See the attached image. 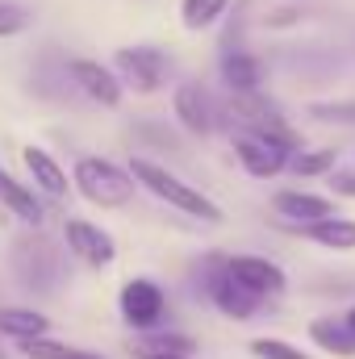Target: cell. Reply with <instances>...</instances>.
I'll return each instance as SVG.
<instances>
[{"instance_id":"cell-16","label":"cell","mask_w":355,"mask_h":359,"mask_svg":"<svg viewBox=\"0 0 355 359\" xmlns=\"http://www.w3.org/2000/svg\"><path fill=\"white\" fill-rule=\"evenodd\" d=\"M309 339H314L318 347H326L330 355L355 359V330L347 326V322H335V318H318V322L309 326Z\"/></svg>"},{"instance_id":"cell-14","label":"cell","mask_w":355,"mask_h":359,"mask_svg":"<svg viewBox=\"0 0 355 359\" xmlns=\"http://www.w3.org/2000/svg\"><path fill=\"white\" fill-rule=\"evenodd\" d=\"M222 80L230 84L234 96H255V92H260V80H264V63H260L255 55L234 50V55L222 59Z\"/></svg>"},{"instance_id":"cell-2","label":"cell","mask_w":355,"mask_h":359,"mask_svg":"<svg viewBox=\"0 0 355 359\" xmlns=\"http://www.w3.org/2000/svg\"><path fill=\"white\" fill-rule=\"evenodd\" d=\"M72 180H76L80 196L92 201V205H100V209H117V205H126V201L134 196V188H138L130 172H121L117 163L96 159V155L80 159V163H76V172H72Z\"/></svg>"},{"instance_id":"cell-12","label":"cell","mask_w":355,"mask_h":359,"mask_svg":"<svg viewBox=\"0 0 355 359\" xmlns=\"http://www.w3.org/2000/svg\"><path fill=\"white\" fill-rule=\"evenodd\" d=\"M276 213H280L284 222L314 226V222L335 217V205H330L326 196H314V192H276Z\"/></svg>"},{"instance_id":"cell-29","label":"cell","mask_w":355,"mask_h":359,"mask_svg":"<svg viewBox=\"0 0 355 359\" xmlns=\"http://www.w3.org/2000/svg\"><path fill=\"white\" fill-rule=\"evenodd\" d=\"M67 359H100V355H92V351H72Z\"/></svg>"},{"instance_id":"cell-24","label":"cell","mask_w":355,"mask_h":359,"mask_svg":"<svg viewBox=\"0 0 355 359\" xmlns=\"http://www.w3.org/2000/svg\"><path fill=\"white\" fill-rule=\"evenodd\" d=\"M76 351V347H67V343H55V339H29V343H21V355L25 359H67Z\"/></svg>"},{"instance_id":"cell-8","label":"cell","mask_w":355,"mask_h":359,"mask_svg":"<svg viewBox=\"0 0 355 359\" xmlns=\"http://www.w3.org/2000/svg\"><path fill=\"white\" fill-rule=\"evenodd\" d=\"M63 238H67V251H72L80 264H88V268H109V264L117 259L113 238H109L100 226H92V222H67Z\"/></svg>"},{"instance_id":"cell-15","label":"cell","mask_w":355,"mask_h":359,"mask_svg":"<svg viewBox=\"0 0 355 359\" xmlns=\"http://www.w3.org/2000/svg\"><path fill=\"white\" fill-rule=\"evenodd\" d=\"M21 159H25V172L34 176V184H38L46 196H63V192H67V176H63V168H59L46 151L25 147V151H21Z\"/></svg>"},{"instance_id":"cell-3","label":"cell","mask_w":355,"mask_h":359,"mask_svg":"<svg viewBox=\"0 0 355 359\" xmlns=\"http://www.w3.org/2000/svg\"><path fill=\"white\" fill-rule=\"evenodd\" d=\"M230 117L243 126V134H255V138H272V142H280V147H297V134L284 126V117L276 113V104H267L260 100V92L255 96H230Z\"/></svg>"},{"instance_id":"cell-20","label":"cell","mask_w":355,"mask_h":359,"mask_svg":"<svg viewBox=\"0 0 355 359\" xmlns=\"http://www.w3.org/2000/svg\"><path fill=\"white\" fill-rule=\"evenodd\" d=\"M226 8H230V0H180V21H184V29H209Z\"/></svg>"},{"instance_id":"cell-22","label":"cell","mask_w":355,"mask_h":359,"mask_svg":"<svg viewBox=\"0 0 355 359\" xmlns=\"http://www.w3.org/2000/svg\"><path fill=\"white\" fill-rule=\"evenodd\" d=\"M330 168H335V151L330 147L326 151H301V155H293V172L297 176H322Z\"/></svg>"},{"instance_id":"cell-11","label":"cell","mask_w":355,"mask_h":359,"mask_svg":"<svg viewBox=\"0 0 355 359\" xmlns=\"http://www.w3.org/2000/svg\"><path fill=\"white\" fill-rule=\"evenodd\" d=\"M67 76H72V84L92 96V100H100V104H117L121 100V80L109 72V67H100V63H92V59H72V67H67Z\"/></svg>"},{"instance_id":"cell-19","label":"cell","mask_w":355,"mask_h":359,"mask_svg":"<svg viewBox=\"0 0 355 359\" xmlns=\"http://www.w3.org/2000/svg\"><path fill=\"white\" fill-rule=\"evenodd\" d=\"M46 318L42 313H34V309H0V334H13V339H21V343H29V339H42L46 334Z\"/></svg>"},{"instance_id":"cell-9","label":"cell","mask_w":355,"mask_h":359,"mask_svg":"<svg viewBox=\"0 0 355 359\" xmlns=\"http://www.w3.org/2000/svg\"><path fill=\"white\" fill-rule=\"evenodd\" d=\"M222 271L234 284H243L251 297H276L284 288V271L276 268L272 259H260V255H239V259H230Z\"/></svg>"},{"instance_id":"cell-10","label":"cell","mask_w":355,"mask_h":359,"mask_svg":"<svg viewBox=\"0 0 355 359\" xmlns=\"http://www.w3.org/2000/svg\"><path fill=\"white\" fill-rule=\"evenodd\" d=\"M234 155H239V163L251 172V176H276L284 163H288V147H280V142H272V138H255V134H239L234 138Z\"/></svg>"},{"instance_id":"cell-7","label":"cell","mask_w":355,"mask_h":359,"mask_svg":"<svg viewBox=\"0 0 355 359\" xmlns=\"http://www.w3.org/2000/svg\"><path fill=\"white\" fill-rule=\"evenodd\" d=\"M172 109H176L180 126H184V130H192V134H213V130H217V121H222L217 100L201 88V84H180L176 96H172Z\"/></svg>"},{"instance_id":"cell-13","label":"cell","mask_w":355,"mask_h":359,"mask_svg":"<svg viewBox=\"0 0 355 359\" xmlns=\"http://www.w3.org/2000/svg\"><path fill=\"white\" fill-rule=\"evenodd\" d=\"M209 292H213V301H217V309L226 313V318H234V322H247L251 313H255V305H260V297H251L243 284H234L226 271H217L213 280H209Z\"/></svg>"},{"instance_id":"cell-6","label":"cell","mask_w":355,"mask_h":359,"mask_svg":"<svg viewBox=\"0 0 355 359\" xmlns=\"http://www.w3.org/2000/svg\"><path fill=\"white\" fill-rule=\"evenodd\" d=\"M163 309H168V301H163V292H159L155 280H130V284L121 288V318H126L134 330L159 326V322H163Z\"/></svg>"},{"instance_id":"cell-30","label":"cell","mask_w":355,"mask_h":359,"mask_svg":"<svg viewBox=\"0 0 355 359\" xmlns=\"http://www.w3.org/2000/svg\"><path fill=\"white\" fill-rule=\"evenodd\" d=\"M343 322H347V326H351V330H355V305H351V313H347V318H343Z\"/></svg>"},{"instance_id":"cell-4","label":"cell","mask_w":355,"mask_h":359,"mask_svg":"<svg viewBox=\"0 0 355 359\" xmlns=\"http://www.w3.org/2000/svg\"><path fill=\"white\" fill-rule=\"evenodd\" d=\"M13 268L21 276L25 288L51 292L59 280V247H51L46 238H17L13 247Z\"/></svg>"},{"instance_id":"cell-17","label":"cell","mask_w":355,"mask_h":359,"mask_svg":"<svg viewBox=\"0 0 355 359\" xmlns=\"http://www.w3.org/2000/svg\"><path fill=\"white\" fill-rule=\"evenodd\" d=\"M305 238L330 247V251H355V222L351 217H326V222H314V226H301Z\"/></svg>"},{"instance_id":"cell-25","label":"cell","mask_w":355,"mask_h":359,"mask_svg":"<svg viewBox=\"0 0 355 359\" xmlns=\"http://www.w3.org/2000/svg\"><path fill=\"white\" fill-rule=\"evenodd\" d=\"M142 351H168V355H192V339L184 334H155L142 343Z\"/></svg>"},{"instance_id":"cell-26","label":"cell","mask_w":355,"mask_h":359,"mask_svg":"<svg viewBox=\"0 0 355 359\" xmlns=\"http://www.w3.org/2000/svg\"><path fill=\"white\" fill-rule=\"evenodd\" d=\"M318 121H335V126H355V100H339V104H314L309 109Z\"/></svg>"},{"instance_id":"cell-5","label":"cell","mask_w":355,"mask_h":359,"mask_svg":"<svg viewBox=\"0 0 355 359\" xmlns=\"http://www.w3.org/2000/svg\"><path fill=\"white\" fill-rule=\"evenodd\" d=\"M113 67H117V80H121V84H130V88L142 92V96L159 92L163 76H168V59H163L155 46H134V50L126 46V50H117Z\"/></svg>"},{"instance_id":"cell-28","label":"cell","mask_w":355,"mask_h":359,"mask_svg":"<svg viewBox=\"0 0 355 359\" xmlns=\"http://www.w3.org/2000/svg\"><path fill=\"white\" fill-rule=\"evenodd\" d=\"M138 359H188V355H168V351H138Z\"/></svg>"},{"instance_id":"cell-18","label":"cell","mask_w":355,"mask_h":359,"mask_svg":"<svg viewBox=\"0 0 355 359\" xmlns=\"http://www.w3.org/2000/svg\"><path fill=\"white\" fill-rule=\"evenodd\" d=\"M0 201H4V205H8L21 222H34V226L42 222V205H38V196H34L25 184H17V180L8 176L4 168H0Z\"/></svg>"},{"instance_id":"cell-1","label":"cell","mask_w":355,"mask_h":359,"mask_svg":"<svg viewBox=\"0 0 355 359\" xmlns=\"http://www.w3.org/2000/svg\"><path fill=\"white\" fill-rule=\"evenodd\" d=\"M130 176H134V184H142L147 192H155L159 201L176 205L180 213H188V217H196V222H209V226L222 222V209H217L205 192L188 188L184 180H176L168 168H159V163H151V159H134V163H130Z\"/></svg>"},{"instance_id":"cell-21","label":"cell","mask_w":355,"mask_h":359,"mask_svg":"<svg viewBox=\"0 0 355 359\" xmlns=\"http://www.w3.org/2000/svg\"><path fill=\"white\" fill-rule=\"evenodd\" d=\"M34 25V13H25L21 4H13V0H0V38H17V34H25Z\"/></svg>"},{"instance_id":"cell-23","label":"cell","mask_w":355,"mask_h":359,"mask_svg":"<svg viewBox=\"0 0 355 359\" xmlns=\"http://www.w3.org/2000/svg\"><path fill=\"white\" fill-rule=\"evenodd\" d=\"M251 355L255 359H309L301 347H293V343H284V339H255V343H251Z\"/></svg>"},{"instance_id":"cell-27","label":"cell","mask_w":355,"mask_h":359,"mask_svg":"<svg viewBox=\"0 0 355 359\" xmlns=\"http://www.w3.org/2000/svg\"><path fill=\"white\" fill-rule=\"evenodd\" d=\"M330 188H335L339 196H355V176L351 172H339V176H330Z\"/></svg>"}]
</instances>
